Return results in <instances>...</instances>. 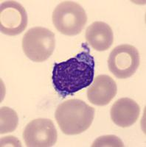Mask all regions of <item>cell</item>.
<instances>
[{"mask_svg": "<svg viewBox=\"0 0 146 147\" xmlns=\"http://www.w3.org/2000/svg\"><path fill=\"white\" fill-rule=\"evenodd\" d=\"M84 50L67 61L55 63L52 84L58 94L64 99L91 85L94 80V60L86 44Z\"/></svg>", "mask_w": 146, "mask_h": 147, "instance_id": "obj_1", "label": "cell"}, {"mask_svg": "<svg viewBox=\"0 0 146 147\" xmlns=\"http://www.w3.org/2000/svg\"><path fill=\"white\" fill-rule=\"evenodd\" d=\"M95 110L81 99H68L58 106L55 118L60 130L73 136L85 132L94 120Z\"/></svg>", "mask_w": 146, "mask_h": 147, "instance_id": "obj_2", "label": "cell"}, {"mask_svg": "<svg viewBox=\"0 0 146 147\" xmlns=\"http://www.w3.org/2000/svg\"><path fill=\"white\" fill-rule=\"evenodd\" d=\"M87 22L85 10L72 1H64L56 6L52 13V23L58 32L74 36L82 32Z\"/></svg>", "mask_w": 146, "mask_h": 147, "instance_id": "obj_3", "label": "cell"}, {"mask_svg": "<svg viewBox=\"0 0 146 147\" xmlns=\"http://www.w3.org/2000/svg\"><path fill=\"white\" fill-rule=\"evenodd\" d=\"M56 48L55 34L47 28L35 27L24 34L22 49L33 62H44L53 53Z\"/></svg>", "mask_w": 146, "mask_h": 147, "instance_id": "obj_4", "label": "cell"}, {"mask_svg": "<svg viewBox=\"0 0 146 147\" xmlns=\"http://www.w3.org/2000/svg\"><path fill=\"white\" fill-rule=\"evenodd\" d=\"M109 69L117 78L126 79L134 75L139 65V54L134 46L121 44L110 53Z\"/></svg>", "mask_w": 146, "mask_h": 147, "instance_id": "obj_5", "label": "cell"}, {"mask_svg": "<svg viewBox=\"0 0 146 147\" xmlns=\"http://www.w3.org/2000/svg\"><path fill=\"white\" fill-rule=\"evenodd\" d=\"M23 138L28 147H50L56 144L58 133L52 120L37 119L26 126Z\"/></svg>", "mask_w": 146, "mask_h": 147, "instance_id": "obj_6", "label": "cell"}, {"mask_svg": "<svg viewBox=\"0 0 146 147\" xmlns=\"http://www.w3.org/2000/svg\"><path fill=\"white\" fill-rule=\"evenodd\" d=\"M27 26V15L24 7L16 1H5L0 7V29L9 36L19 35Z\"/></svg>", "mask_w": 146, "mask_h": 147, "instance_id": "obj_7", "label": "cell"}, {"mask_svg": "<svg viewBox=\"0 0 146 147\" xmlns=\"http://www.w3.org/2000/svg\"><path fill=\"white\" fill-rule=\"evenodd\" d=\"M117 87L110 76L99 75L87 90V98L92 105L104 106L109 104L116 96Z\"/></svg>", "mask_w": 146, "mask_h": 147, "instance_id": "obj_8", "label": "cell"}, {"mask_svg": "<svg viewBox=\"0 0 146 147\" xmlns=\"http://www.w3.org/2000/svg\"><path fill=\"white\" fill-rule=\"evenodd\" d=\"M140 107L135 101L130 98H121L113 104L110 111L111 119L118 127H131L137 121Z\"/></svg>", "mask_w": 146, "mask_h": 147, "instance_id": "obj_9", "label": "cell"}, {"mask_svg": "<svg viewBox=\"0 0 146 147\" xmlns=\"http://www.w3.org/2000/svg\"><path fill=\"white\" fill-rule=\"evenodd\" d=\"M88 44L98 52L109 49L114 42V34L111 27L105 22H94L86 30Z\"/></svg>", "mask_w": 146, "mask_h": 147, "instance_id": "obj_10", "label": "cell"}, {"mask_svg": "<svg viewBox=\"0 0 146 147\" xmlns=\"http://www.w3.org/2000/svg\"><path fill=\"white\" fill-rule=\"evenodd\" d=\"M1 124L0 133L5 134L14 132L19 124V117L15 110L7 107H2L0 110Z\"/></svg>", "mask_w": 146, "mask_h": 147, "instance_id": "obj_11", "label": "cell"}, {"mask_svg": "<svg viewBox=\"0 0 146 147\" xmlns=\"http://www.w3.org/2000/svg\"><path fill=\"white\" fill-rule=\"evenodd\" d=\"M92 147H99V146H119L123 147V141L118 137L113 135L109 136H104L99 137L96 139L94 143L92 145Z\"/></svg>", "mask_w": 146, "mask_h": 147, "instance_id": "obj_12", "label": "cell"}, {"mask_svg": "<svg viewBox=\"0 0 146 147\" xmlns=\"http://www.w3.org/2000/svg\"><path fill=\"white\" fill-rule=\"evenodd\" d=\"M10 144L12 146H22L21 142L14 136H9V137L2 138L1 140V146H5V144Z\"/></svg>", "mask_w": 146, "mask_h": 147, "instance_id": "obj_13", "label": "cell"}]
</instances>
